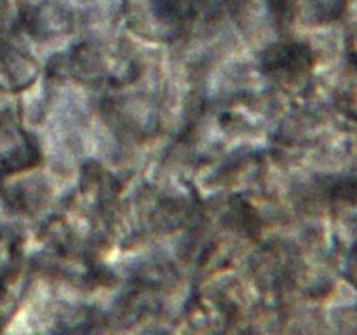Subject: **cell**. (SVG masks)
Instances as JSON below:
<instances>
[{"mask_svg": "<svg viewBox=\"0 0 357 335\" xmlns=\"http://www.w3.org/2000/svg\"><path fill=\"white\" fill-rule=\"evenodd\" d=\"M354 274H356V279H357V257H356V262H354Z\"/></svg>", "mask_w": 357, "mask_h": 335, "instance_id": "6da1fadb", "label": "cell"}]
</instances>
